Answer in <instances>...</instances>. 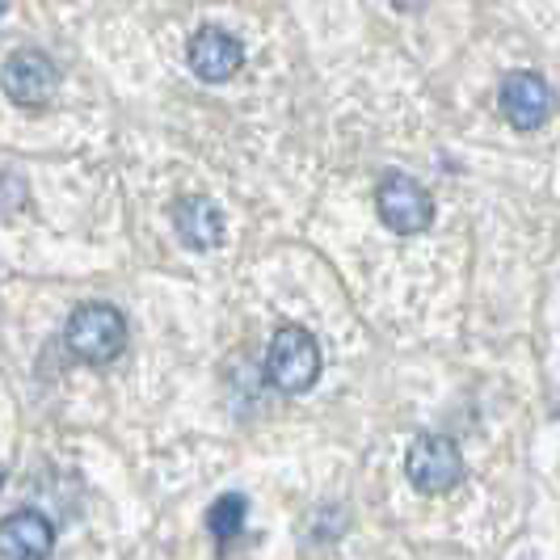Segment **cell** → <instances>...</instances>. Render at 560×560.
I'll list each match as a JSON object with an SVG mask.
<instances>
[{
	"label": "cell",
	"instance_id": "cell-1",
	"mask_svg": "<svg viewBox=\"0 0 560 560\" xmlns=\"http://www.w3.org/2000/svg\"><path fill=\"white\" fill-rule=\"evenodd\" d=\"M63 346L89 366H110L127 350V316L114 304H81L63 325Z\"/></svg>",
	"mask_w": 560,
	"mask_h": 560
},
{
	"label": "cell",
	"instance_id": "cell-2",
	"mask_svg": "<svg viewBox=\"0 0 560 560\" xmlns=\"http://www.w3.org/2000/svg\"><path fill=\"white\" fill-rule=\"evenodd\" d=\"M266 380L287 396L308 393L320 380V346L304 325H282L266 350Z\"/></svg>",
	"mask_w": 560,
	"mask_h": 560
},
{
	"label": "cell",
	"instance_id": "cell-3",
	"mask_svg": "<svg viewBox=\"0 0 560 560\" xmlns=\"http://www.w3.org/2000/svg\"><path fill=\"white\" fill-rule=\"evenodd\" d=\"M405 477L425 498H443L464 480V455L447 434H418L405 451Z\"/></svg>",
	"mask_w": 560,
	"mask_h": 560
},
{
	"label": "cell",
	"instance_id": "cell-4",
	"mask_svg": "<svg viewBox=\"0 0 560 560\" xmlns=\"http://www.w3.org/2000/svg\"><path fill=\"white\" fill-rule=\"evenodd\" d=\"M375 211H380L384 228H393L400 236H418V232H425V228L434 224V198L409 173H393V177L380 182Z\"/></svg>",
	"mask_w": 560,
	"mask_h": 560
},
{
	"label": "cell",
	"instance_id": "cell-5",
	"mask_svg": "<svg viewBox=\"0 0 560 560\" xmlns=\"http://www.w3.org/2000/svg\"><path fill=\"white\" fill-rule=\"evenodd\" d=\"M498 106H502V118L514 131H539L557 110V93L535 72H510V77H502V89H498Z\"/></svg>",
	"mask_w": 560,
	"mask_h": 560
},
{
	"label": "cell",
	"instance_id": "cell-6",
	"mask_svg": "<svg viewBox=\"0 0 560 560\" xmlns=\"http://www.w3.org/2000/svg\"><path fill=\"white\" fill-rule=\"evenodd\" d=\"M56 89H59V68L51 63L47 51L22 47V51H13V56L4 59V93H9L13 106L43 110V106H51Z\"/></svg>",
	"mask_w": 560,
	"mask_h": 560
},
{
	"label": "cell",
	"instance_id": "cell-7",
	"mask_svg": "<svg viewBox=\"0 0 560 560\" xmlns=\"http://www.w3.org/2000/svg\"><path fill=\"white\" fill-rule=\"evenodd\" d=\"M186 63H190V72H195L198 81L224 84L245 68V47H241L232 34H224V30L202 26L195 38L186 43Z\"/></svg>",
	"mask_w": 560,
	"mask_h": 560
},
{
	"label": "cell",
	"instance_id": "cell-8",
	"mask_svg": "<svg viewBox=\"0 0 560 560\" xmlns=\"http://www.w3.org/2000/svg\"><path fill=\"white\" fill-rule=\"evenodd\" d=\"M56 552V527L38 510H13L0 523V557L4 560H47Z\"/></svg>",
	"mask_w": 560,
	"mask_h": 560
},
{
	"label": "cell",
	"instance_id": "cell-9",
	"mask_svg": "<svg viewBox=\"0 0 560 560\" xmlns=\"http://www.w3.org/2000/svg\"><path fill=\"white\" fill-rule=\"evenodd\" d=\"M168 220H173V232H177V241L186 249L202 253V249H215L224 241V215H220L215 198H202V195L177 198L168 207Z\"/></svg>",
	"mask_w": 560,
	"mask_h": 560
},
{
	"label": "cell",
	"instance_id": "cell-10",
	"mask_svg": "<svg viewBox=\"0 0 560 560\" xmlns=\"http://www.w3.org/2000/svg\"><path fill=\"white\" fill-rule=\"evenodd\" d=\"M245 518H249V502L241 493H224L220 502H211V510H207V532L215 535L220 544H228V539H236V535L245 532Z\"/></svg>",
	"mask_w": 560,
	"mask_h": 560
},
{
	"label": "cell",
	"instance_id": "cell-11",
	"mask_svg": "<svg viewBox=\"0 0 560 560\" xmlns=\"http://www.w3.org/2000/svg\"><path fill=\"white\" fill-rule=\"evenodd\" d=\"M425 4H430V0H396V9H405V13H418Z\"/></svg>",
	"mask_w": 560,
	"mask_h": 560
}]
</instances>
